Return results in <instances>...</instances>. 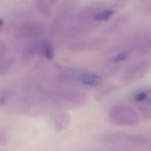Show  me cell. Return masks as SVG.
I'll list each match as a JSON object with an SVG mask.
<instances>
[{
	"label": "cell",
	"instance_id": "2",
	"mask_svg": "<svg viewBox=\"0 0 151 151\" xmlns=\"http://www.w3.org/2000/svg\"><path fill=\"white\" fill-rule=\"evenodd\" d=\"M43 26L39 22L31 21L23 25L21 28V33L27 37H34L41 34Z\"/></svg>",
	"mask_w": 151,
	"mask_h": 151
},
{
	"label": "cell",
	"instance_id": "5",
	"mask_svg": "<svg viewBox=\"0 0 151 151\" xmlns=\"http://www.w3.org/2000/svg\"><path fill=\"white\" fill-rule=\"evenodd\" d=\"M69 122L68 115L65 113H62L57 116L55 120V127L57 131L63 130L68 124Z\"/></svg>",
	"mask_w": 151,
	"mask_h": 151
},
{
	"label": "cell",
	"instance_id": "8",
	"mask_svg": "<svg viewBox=\"0 0 151 151\" xmlns=\"http://www.w3.org/2000/svg\"><path fill=\"white\" fill-rule=\"evenodd\" d=\"M9 67L8 61L6 60H0V74H4L8 71Z\"/></svg>",
	"mask_w": 151,
	"mask_h": 151
},
{
	"label": "cell",
	"instance_id": "4",
	"mask_svg": "<svg viewBox=\"0 0 151 151\" xmlns=\"http://www.w3.org/2000/svg\"><path fill=\"white\" fill-rule=\"evenodd\" d=\"M38 52L47 59L51 60L54 55V47L49 42L44 41L38 44L37 47Z\"/></svg>",
	"mask_w": 151,
	"mask_h": 151
},
{
	"label": "cell",
	"instance_id": "10",
	"mask_svg": "<svg viewBox=\"0 0 151 151\" xmlns=\"http://www.w3.org/2000/svg\"><path fill=\"white\" fill-rule=\"evenodd\" d=\"M128 56V54L126 51H123L119 54H118L114 58V62H120L122 61L125 60Z\"/></svg>",
	"mask_w": 151,
	"mask_h": 151
},
{
	"label": "cell",
	"instance_id": "6",
	"mask_svg": "<svg viewBox=\"0 0 151 151\" xmlns=\"http://www.w3.org/2000/svg\"><path fill=\"white\" fill-rule=\"evenodd\" d=\"M114 12L112 9H106L97 13L94 17L95 20L97 21H102L107 20Z\"/></svg>",
	"mask_w": 151,
	"mask_h": 151
},
{
	"label": "cell",
	"instance_id": "3",
	"mask_svg": "<svg viewBox=\"0 0 151 151\" xmlns=\"http://www.w3.org/2000/svg\"><path fill=\"white\" fill-rule=\"evenodd\" d=\"M79 81L84 85L95 86L101 82V77L95 73H84L79 77Z\"/></svg>",
	"mask_w": 151,
	"mask_h": 151
},
{
	"label": "cell",
	"instance_id": "7",
	"mask_svg": "<svg viewBox=\"0 0 151 151\" xmlns=\"http://www.w3.org/2000/svg\"><path fill=\"white\" fill-rule=\"evenodd\" d=\"M36 6L39 11L44 14H48L50 13V8L47 1H37L36 2Z\"/></svg>",
	"mask_w": 151,
	"mask_h": 151
},
{
	"label": "cell",
	"instance_id": "12",
	"mask_svg": "<svg viewBox=\"0 0 151 151\" xmlns=\"http://www.w3.org/2000/svg\"><path fill=\"white\" fill-rule=\"evenodd\" d=\"M6 138L4 133H3L1 131H0V144H3L6 142Z\"/></svg>",
	"mask_w": 151,
	"mask_h": 151
},
{
	"label": "cell",
	"instance_id": "1",
	"mask_svg": "<svg viewBox=\"0 0 151 151\" xmlns=\"http://www.w3.org/2000/svg\"><path fill=\"white\" fill-rule=\"evenodd\" d=\"M123 111L124 114L116 111V114L112 115V119L115 123L123 125H133L137 123L138 116L135 111L126 108H125V111L124 109H123Z\"/></svg>",
	"mask_w": 151,
	"mask_h": 151
},
{
	"label": "cell",
	"instance_id": "13",
	"mask_svg": "<svg viewBox=\"0 0 151 151\" xmlns=\"http://www.w3.org/2000/svg\"><path fill=\"white\" fill-rule=\"evenodd\" d=\"M4 24V21L2 18H0V28L1 27V26L3 25Z\"/></svg>",
	"mask_w": 151,
	"mask_h": 151
},
{
	"label": "cell",
	"instance_id": "9",
	"mask_svg": "<svg viewBox=\"0 0 151 151\" xmlns=\"http://www.w3.org/2000/svg\"><path fill=\"white\" fill-rule=\"evenodd\" d=\"M147 93L145 91H142L135 96V100L137 102H142L144 101L147 97Z\"/></svg>",
	"mask_w": 151,
	"mask_h": 151
},
{
	"label": "cell",
	"instance_id": "11",
	"mask_svg": "<svg viewBox=\"0 0 151 151\" xmlns=\"http://www.w3.org/2000/svg\"><path fill=\"white\" fill-rule=\"evenodd\" d=\"M6 52V47L5 44L0 42V59L2 57Z\"/></svg>",
	"mask_w": 151,
	"mask_h": 151
}]
</instances>
